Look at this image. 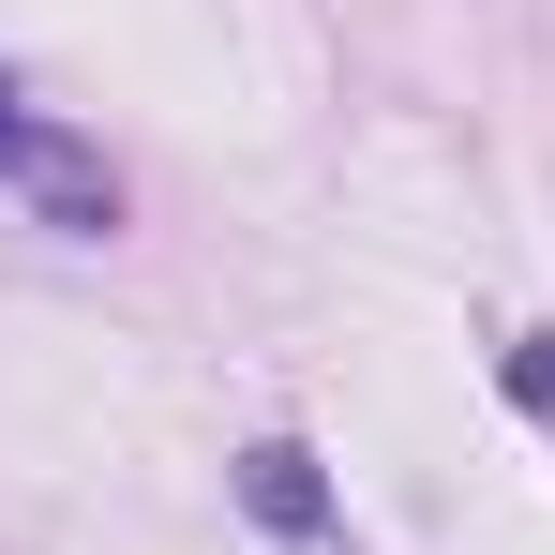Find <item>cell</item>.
I'll return each mask as SVG.
<instances>
[{
    "mask_svg": "<svg viewBox=\"0 0 555 555\" xmlns=\"http://www.w3.org/2000/svg\"><path fill=\"white\" fill-rule=\"evenodd\" d=\"M0 181H30L46 210H61V225H76V241H105V225H120V195H105V166L76 151V135H46V120H30L15 91H0Z\"/></svg>",
    "mask_w": 555,
    "mask_h": 555,
    "instance_id": "cell-1",
    "label": "cell"
}]
</instances>
